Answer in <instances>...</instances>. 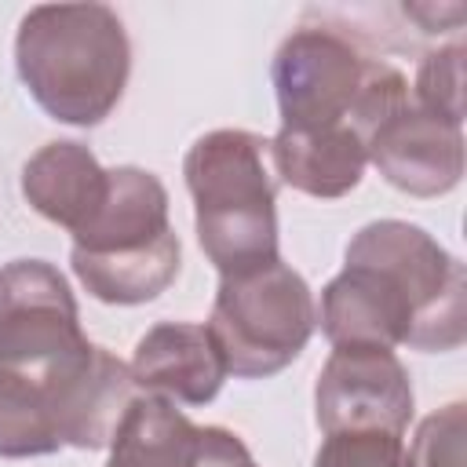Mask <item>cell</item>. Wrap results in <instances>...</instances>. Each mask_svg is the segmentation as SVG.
I'll return each instance as SVG.
<instances>
[{"label":"cell","mask_w":467,"mask_h":467,"mask_svg":"<svg viewBox=\"0 0 467 467\" xmlns=\"http://www.w3.org/2000/svg\"><path fill=\"white\" fill-rule=\"evenodd\" d=\"M69 281L47 259L0 266V372L51 376L91 354Z\"/></svg>","instance_id":"ba28073f"},{"label":"cell","mask_w":467,"mask_h":467,"mask_svg":"<svg viewBox=\"0 0 467 467\" xmlns=\"http://www.w3.org/2000/svg\"><path fill=\"white\" fill-rule=\"evenodd\" d=\"M317 325L332 347L456 350L467 339L463 263L416 223H365L321 288Z\"/></svg>","instance_id":"6da1fadb"},{"label":"cell","mask_w":467,"mask_h":467,"mask_svg":"<svg viewBox=\"0 0 467 467\" xmlns=\"http://www.w3.org/2000/svg\"><path fill=\"white\" fill-rule=\"evenodd\" d=\"M317 328V303L299 270L274 259L248 274L219 277L208 332L226 372L266 379L288 368Z\"/></svg>","instance_id":"52a82bcc"},{"label":"cell","mask_w":467,"mask_h":467,"mask_svg":"<svg viewBox=\"0 0 467 467\" xmlns=\"http://www.w3.org/2000/svg\"><path fill=\"white\" fill-rule=\"evenodd\" d=\"M128 372L139 390L164 398L171 405L175 401L179 405H208L219 394L223 379L230 376L208 325H190V321L153 325L135 343Z\"/></svg>","instance_id":"7c38bea8"},{"label":"cell","mask_w":467,"mask_h":467,"mask_svg":"<svg viewBox=\"0 0 467 467\" xmlns=\"http://www.w3.org/2000/svg\"><path fill=\"white\" fill-rule=\"evenodd\" d=\"M135 398L128 365L106 347L40 379L0 372V456H47L62 445L106 449Z\"/></svg>","instance_id":"8992f818"},{"label":"cell","mask_w":467,"mask_h":467,"mask_svg":"<svg viewBox=\"0 0 467 467\" xmlns=\"http://www.w3.org/2000/svg\"><path fill=\"white\" fill-rule=\"evenodd\" d=\"M109 168L95 161V153L73 139H58L40 146L22 164V197L47 223L77 234L95 208L106 201Z\"/></svg>","instance_id":"4fadbf2b"},{"label":"cell","mask_w":467,"mask_h":467,"mask_svg":"<svg viewBox=\"0 0 467 467\" xmlns=\"http://www.w3.org/2000/svg\"><path fill=\"white\" fill-rule=\"evenodd\" d=\"M416 409L409 368L383 347H332L314 383V420L336 431L405 434Z\"/></svg>","instance_id":"9c48e42d"},{"label":"cell","mask_w":467,"mask_h":467,"mask_svg":"<svg viewBox=\"0 0 467 467\" xmlns=\"http://www.w3.org/2000/svg\"><path fill=\"white\" fill-rule=\"evenodd\" d=\"M467 405L452 401L431 412L420 427L412 445L405 449V467H463L467 452Z\"/></svg>","instance_id":"2e32d148"},{"label":"cell","mask_w":467,"mask_h":467,"mask_svg":"<svg viewBox=\"0 0 467 467\" xmlns=\"http://www.w3.org/2000/svg\"><path fill=\"white\" fill-rule=\"evenodd\" d=\"M409 95L420 109L463 128V44H449L423 55Z\"/></svg>","instance_id":"9a60e30c"},{"label":"cell","mask_w":467,"mask_h":467,"mask_svg":"<svg viewBox=\"0 0 467 467\" xmlns=\"http://www.w3.org/2000/svg\"><path fill=\"white\" fill-rule=\"evenodd\" d=\"M241 467H255V460H248V463H241Z\"/></svg>","instance_id":"ac0fdd59"},{"label":"cell","mask_w":467,"mask_h":467,"mask_svg":"<svg viewBox=\"0 0 467 467\" xmlns=\"http://www.w3.org/2000/svg\"><path fill=\"white\" fill-rule=\"evenodd\" d=\"M193 197L197 241L219 277L248 274L277 255V182L266 168V139L244 128L201 135L182 161Z\"/></svg>","instance_id":"5b68a950"},{"label":"cell","mask_w":467,"mask_h":467,"mask_svg":"<svg viewBox=\"0 0 467 467\" xmlns=\"http://www.w3.org/2000/svg\"><path fill=\"white\" fill-rule=\"evenodd\" d=\"M182 263L179 234L168 223L164 182L135 164L109 168L106 201L73 234L69 266L99 303L135 306L157 299Z\"/></svg>","instance_id":"3957f363"},{"label":"cell","mask_w":467,"mask_h":467,"mask_svg":"<svg viewBox=\"0 0 467 467\" xmlns=\"http://www.w3.org/2000/svg\"><path fill=\"white\" fill-rule=\"evenodd\" d=\"M365 150L379 175L409 197H441L463 179V128L420 109L412 99L376 124Z\"/></svg>","instance_id":"8fae6325"},{"label":"cell","mask_w":467,"mask_h":467,"mask_svg":"<svg viewBox=\"0 0 467 467\" xmlns=\"http://www.w3.org/2000/svg\"><path fill=\"white\" fill-rule=\"evenodd\" d=\"M15 66L51 120L95 128L128 88L131 44L106 4H36L18 22Z\"/></svg>","instance_id":"7a4b0ae2"},{"label":"cell","mask_w":467,"mask_h":467,"mask_svg":"<svg viewBox=\"0 0 467 467\" xmlns=\"http://www.w3.org/2000/svg\"><path fill=\"white\" fill-rule=\"evenodd\" d=\"M248 445L226 427H197L171 401L142 394L124 412L106 467H241Z\"/></svg>","instance_id":"30bf717a"},{"label":"cell","mask_w":467,"mask_h":467,"mask_svg":"<svg viewBox=\"0 0 467 467\" xmlns=\"http://www.w3.org/2000/svg\"><path fill=\"white\" fill-rule=\"evenodd\" d=\"M270 80L281 128H354L365 142L379 120L412 99L401 69L365 55L347 33L328 26L292 29L270 62Z\"/></svg>","instance_id":"277c9868"},{"label":"cell","mask_w":467,"mask_h":467,"mask_svg":"<svg viewBox=\"0 0 467 467\" xmlns=\"http://www.w3.org/2000/svg\"><path fill=\"white\" fill-rule=\"evenodd\" d=\"M266 153L285 186L317 201L347 197L361 182L368 164L365 139L354 128H317V131L281 128L266 142Z\"/></svg>","instance_id":"5bb4252c"},{"label":"cell","mask_w":467,"mask_h":467,"mask_svg":"<svg viewBox=\"0 0 467 467\" xmlns=\"http://www.w3.org/2000/svg\"><path fill=\"white\" fill-rule=\"evenodd\" d=\"M314 467H405V438L390 431H336L325 434Z\"/></svg>","instance_id":"e0dca14e"}]
</instances>
